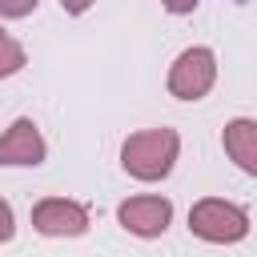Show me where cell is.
<instances>
[{
    "label": "cell",
    "mask_w": 257,
    "mask_h": 257,
    "mask_svg": "<svg viewBox=\"0 0 257 257\" xmlns=\"http://www.w3.org/2000/svg\"><path fill=\"white\" fill-rule=\"evenodd\" d=\"M197 4H201V0H161V8H165V12H173V16H189Z\"/></svg>",
    "instance_id": "obj_11"
},
{
    "label": "cell",
    "mask_w": 257,
    "mask_h": 257,
    "mask_svg": "<svg viewBox=\"0 0 257 257\" xmlns=\"http://www.w3.org/2000/svg\"><path fill=\"white\" fill-rule=\"evenodd\" d=\"M48 157V141L32 116H16L0 133V169H36Z\"/></svg>",
    "instance_id": "obj_6"
},
{
    "label": "cell",
    "mask_w": 257,
    "mask_h": 257,
    "mask_svg": "<svg viewBox=\"0 0 257 257\" xmlns=\"http://www.w3.org/2000/svg\"><path fill=\"white\" fill-rule=\"evenodd\" d=\"M249 209L225 197H201L189 209V233L209 245H237L249 237Z\"/></svg>",
    "instance_id": "obj_2"
},
{
    "label": "cell",
    "mask_w": 257,
    "mask_h": 257,
    "mask_svg": "<svg viewBox=\"0 0 257 257\" xmlns=\"http://www.w3.org/2000/svg\"><path fill=\"white\" fill-rule=\"evenodd\" d=\"M221 149L241 173L257 177V120L253 116H233L221 128Z\"/></svg>",
    "instance_id": "obj_7"
},
{
    "label": "cell",
    "mask_w": 257,
    "mask_h": 257,
    "mask_svg": "<svg viewBox=\"0 0 257 257\" xmlns=\"http://www.w3.org/2000/svg\"><path fill=\"white\" fill-rule=\"evenodd\" d=\"M237 4H249V0H237Z\"/></svg>",
    "instance_id": "obj_13"
},
{
    "label": "cell",
    "mask_w": 257,
    "mask_h": 257,
    "mask_svg": "<svg viewBox=\"0 0 257 257\" xmlns=\"http://www.w3.org/2000/svg\"><path fill=\"white\" fill-rule=\"evenodd\" d=\"M88 225H92L88 205L72 197H44L32 205V229L40 237H84Z\"/></svg>",
    "instance_id": "obj_5"
},
{
    "label": "cell",
    "mask_w": 257,
    "mask_h": 257,
    "mask_svg": "<svg viewBox=\"0 0 257 257\" xmlns=\"http://www.w3.org/2000/svg\"><path fill=\"white\" fill-rule=\"evenodd\" d=\"M92 4H96V0H60V8H64L68 16H84Z\"/></svg>",
    "instance_id": "obj_12"
},
{
    "label": "cell",
    "mask_w": 257,
    "mask_h": 257,
    "mask_svg": "<svg viewBox=\"0 0 257 257\" xmlns=\"http://www.w3.org/2000/svg\"><path fill=\"white\" fill-rule=\"evenodd\" d=\"M36 4L40 0H0V16L4 20H24V16L36 12Z\"/></svg>",
    "instance_id": "obj_9"
},
{
    "label": "cell",
    "mask_w": 257,
    "mask_h": 257,
    "mask_svg": "<svg viewBox=\"0 0 257 257\" xmlns=\"http://www.w3.org/2000/svg\"><path fill=\"white\" fill-rule=\"evenodd\" d=\"M16 237V213H12V205L0 197V245H8Z\"/></svg>",
    "instance_id": "obj_10"
},
{
    "label": "cell",
    "mask_w": 257,
    "mask_h": 257,
    "mask_svg": "<svg viewBox=\"0 0 257 257\" xmlns=\"http://www.w3.org/2000/svg\"><path fill=\"white\" fill-rule=\"evenodd\" d=\"M213 84H217V52L209 44L181 48L177 60L169 64V76H165V88L177 100H201L213 92Z\"/></svg>",
    "instance_id": "obj_3"
},
{
    "label": "cell",
    "mask_w": 257,
    "mask_h": 257,
    "mask_svg": "<svg viewBox=\"0 0 257 257\" xmlns=\"http://www.w3.org/2000/svg\"><path fill=\"white\" fill-rule=\"evenodd\" d=\"M116 221H120L124 233H133L141 241L165 237L169 225H173V201L161 197V193H137V197L116 205Z\"/></svg>",
    "instance_id": "obj_4"
},
{
    "label": "cell",
    "mask_w": 257,
    "mask_h": 257,
    "mask_svg": "<svg viewBox=\"0 0 257 257\" xmlns=\"http://www.w3.org/2000/svg\"><path fill=\"white\" fill-rule=\"evenodd\" d=\"M177 157H181V133L177 128H141V133H128L124 145H120V169L133 177V181H165L173 169H177Z\"/></svg>",
    "instance_id": "obj_1"
},
{
    "label": "cell",
    "mask_w": 257,
    "mask_h": 257,
    "mask_svg": "<svg viewBox=\"0 0 257 257\" xmlns=\"http://www.w3.org/2000/svg\"><path fill=\"white\" fill-rule=\"evenodd\" d=\"M28 64V52H24V44L0 24V80H8V76H16L20 68Z\"/></svg>",
    "instance_id": "obj_8"
}]
</instances>
